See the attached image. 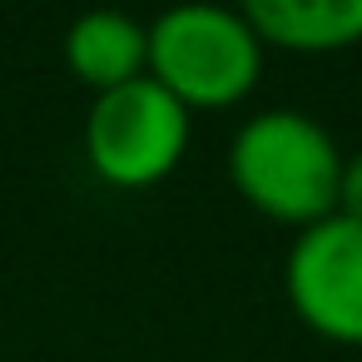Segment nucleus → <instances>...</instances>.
<instances>
[{
    "mask_svg": "<svg viewBox=\"0 0 362 362\" xmlns=\"http://www.w3.org/2000/svg\"><path fill=\"white\" fill-rule=\"evenodd\" d=\"M337 139L303 110H263L238 124L228 144V179L263 218L308 228L337 214Z\"/></svg>",
    "mask_w": 362,
    "mask_h": 362,
    "instance_id": "1",
    "label": "nucleus"
},
{
    "mask_svg": "<svg viewBox=\"0 0 362 362\" xmlns=\"http://www.w3.org/2000/svg\"><path fill=\"white\" fill-rule=\"evenodd\" d=\"M263 75V40L243 11L174 6L149 21V80L164 85L189 115L228 110L253 95Z\"/></svg>",
    "mask_w": 362,
    "mask_h": 362,
    "instance_id": "2",
    "label": "nucleus"
},
{
    "mask_svg": "<svg viewBox=\"0 0 362 362\" xmlns=\"http://www.w3.org/2000/svg\"><path fill=\"white\" fill-rule=\"evenodd\" d=\"M189 110L149 75L95 95L85 115V159L110 189H154L189 149Z\"/></svg>",
    "mask_w": 362,
    "mask_h": 362,
    "instance_id": "3",
    "label": "nucleus"
},
{
    "mask_svg": "<svg viewBox=\"0 0 362 362\" xmlns=\"http://www.w3.org/2000/svg\"><path fill=\"white\" fill-rule=\"evenodd\" d=\"M283 293L317 337L362 347V223L327 214L298 228L283 263Z\"/></svg>",
    "mask_w": 362,
    "mask_h": 362,
    "instance_id": "4",
    "label": "nucleus"
},
{
    "mask_svg": "<svg viewBox=\"0 0 362 362\" xmlns=\"http://www.w3.org/2000/svg\"><path fill=\"white\" fill-rule=\"evenodd\" d=\"M65 65L90 95L119 90L149 75V25L124 11H85L65 30Z\"/></svg>",
    "mask_w": 362,
    "mask_h": 362,
    "instance_id": "5",
    "label": "nucleus"
},
{
    "mask_svg": "<svg viewBox=\"0 0 362 362\" xmlns=\"http://www.w3.org/2000/svg\"><path fill=\"white\" fill-rule=\"evenodd\" d=\"M253 35L278 50L327 55L362 45V0H248L243 6Z\"/></svg>",
    "mask_w": 362,
    "mask_h": 362,
    "instance_id": "6",
    "label": "nucleus"
},
{
    "mask_svg": "<svg viewBox=\"0 0 362 362\" xmlns=\"http://www.w3.org/2000/svg\"><path fill=\"white\" fill-rule=\"evenodd\" d=\"M337 214L362 223V149L342 154V174H337Z\"/></svg>",
    "mask_w": 362,
    "mask_h": 362,
    "instance_id": "7",
    "label": "nucleus"
}]
</instances>
